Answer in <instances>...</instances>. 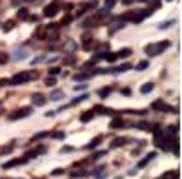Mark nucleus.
Wrapping results in <instances>:
<instances>
[{
    "mask_svg": "<svg viewBox=\"0 0 182 179\" xmlns=\"http://www.w3.org/2000/svg\"><path fill=\"white\" fill-rule=\"evenodd\" d=\"M36 77H38V73H36V71H22V73L13 75V77L9 79V84H13V86L26 84V82H29V81H35Z\"/></svg>",
    "mask_w": 182,
    "mask_h": 179,
    "instance_id": "f257e3e1",
    "label": "nucleus"
},
{
    "mask_svg": "<svg viewBox=\"0 0 182 179\" xmlns=\"http://www.w3.org/2000/svg\"><path fill=\"white\" fill-rule=\"evenodd\" d=\"M170 46H171L170 40H160V42H157V44H148V46H146V55H149V57L160 55V53H164Z\"/></svg>",
    "mask_w": 182,
    "mask_h": 179,
    "instance_id": "f03ea898",
    "label": "nucleus"
},
{
    "mask_svg": "<svg viewBox=\"0 0 182 179\" xmlns=\"http://www.w3.org/2000/svg\"><path fill=\"white\" fill-rule=\"evenodd\" d=\"M29 115H31V108H29V106H26V108L15 110L13 113H9V115H7V119H9V121H16V119H24V117H29Z\"/></svg>",
    "mask_w": 182,
    "mask_h": 179,
    "instance_id": "7ed1b4c3",
    "label": "nucleus"
},
{
    "mask_svg": "<svg viewBox=\"0 0 182 179\" xmlns=\"http://www.w3.org/2000/svg\"><path fill=\"white\" fill-rule=\"evenodd\" d=\"M58 9H60V2H58V0H53L51 4H47V5L44 7V15H46V16H55V15L58 13Z\"/></svg>",
    "mask_w": 182,
    "mask_h": 179,
    "instance_id": "20e7f679",
    "label": "nucleus"
},
{
    "mask_svg": "<svg viewBox=\"0 0 182 179\" xmlns=\"http://www.w3.org/2000/svg\"><path fill=\"white\" fill-rule=\"evenodd\" d=\"M151 108H153V110H157V112H164V113H166V112H175V108H173V106H170V104H166L162 99L155 101V102L151 104Z\"/></svg>",
    "mask_w": 182,
    "mask_h": 179,
    "instance_id": "39448f33",
    "label": "nucleus"
},
{
    "mask_svg": "<svg viewBox=\"0 0 182 179\" xmlns=\"http://www.w3.org/2000/svg\"><path fill=\"white\" fill-rule=\"evenodd\" d=\"M26 163H27V159H26V157H20V159H11V161H7V163H4V165H2V170H9V168H13V166L26 165Z\"/></svg>",
    "mask_w": 182,
    "mask_h": 179,
    "instance_id": "423d86ee",
    "label": "nucleus"
},
{
    "mask_svg": "<svg viewBox=\"0 0 182 179\" xmlns=\"http://www.w3.org/2000/svg\"><path fill=\"white\" fill-rule=\"evenodd\" d=\"M155 157H157V152H149V154H148V156H146V157H144V159L139 163V165H137V170H140V168L148 166V165H149V161H153Z\"/></svg>",
    "mask_w": 182,
    "mask_h": 179,
    "instance_id": "0eeeda50",
    "label": "nucleus"
},
{
    "mask_svg": "<svg viewBox=\"0 0 182 179\" xmlns=\"http://www.w3.org/2000/svg\"><path fill=\"white\" fill-rule=\"evenodd\" d=\"M31 104H33V106H44V104H46V97H44L42 93H35V95L31 97Z\"/></svg>",
    "mask_w": 182,
    "mask_h": 179,
    "instance_id": "6e6552de",
    "label": "nucleus"
},
{
    "mask_svg": "<svg viewBox=\"0 0 182 179\" xmlns=\"http://www.w3.org/2000/svg\"><path fill=\"white\" fill-rule=\"evenodd\" d=\"M124 126H126L124 119H122L120 115H115L113 121H111V128H113V130H120V128H124Z\"/></svg>",
    "mask_w": 182,
    "mask_h": 179,
    "instance_id": "1a4fd4ad",
    "label": "nucleus"
},
{
    "mask_svg": "<svg viewBox=\"0 0 182 179\" xmlns=\"http://www.w3.org/2000/svg\"><path fill=\"white\" fill-rule=\"evenodd\" d=\"M111 91H113L111 86H104V88L98 90V97H100V99H108V97L111 95Z\"/></svg>",
    "mask_w": 182,
    "mask_h": 179,
    "instance_id": "9d476101",
    "label": "nucleus"
},
{
    "mask_svg": "<svg viewBox=\"0 0 182 179\" xmlns=\"http://www.w3.org/2000/svg\"><path fill=\"white\" fill-rule=\"evenodd\" d=\"M93 115H95V112H93V110H88L86 113H82V115H80V123H84V124H86V123H89V121L93 119Z\"/></svg>",
    "mask_w": 182,
    "mask_h": 179,
    "instance_id": "9b49d317",
    "label": "nucleus"
},
{
    "mask_svg": "<svg viewBox=\"0 0 182 179\" xmlns=\"http://www.w3.org/2000/svg\"><path fill=\"white\" fill-rule=\"evenodd\" d=\"M95 75V71H91V73H77L75 75V81L77 82H80V81H88V79H91Z\"/></svg>",
    "mask_w": 182,
    "mask_h": 179,
    "instance_id": "f8f14e48",
    "label": "nucleus"
},
{
    "mask_svg": "<svg viewBox=\"0 0 182 179\" xmlns=\"http://www.w3.org/2000/svg\"><path fill=\"white\" fill-rule=\"evenodd\" d=\"M153 88H155V84H153V82H146V84H142V86H140V93H144V95H146V93H151V91H153Z\"/></svg>",
    "mask_w": 182,
    "mask_h": 179,
    "instance_id": "ddd939ff",
    "label": "nucleus"
},
{
    "mask_svg": "<svg viewBox=\"0 0 182 179\" xmlns=\"http://www.w3.org/2000/svg\"><path fill=\"white\" fill-rule=\"evenodd\" d=\"M128 143V139L126 137H117V139H113V143H111V148H118V146H124Z\"/></svg>",
    "mask_w": 182,
    "mask_h": 179,
    "instance_id": "4468645a",
    "label": "nucleus"
},
{
    "mask_svg": "<svg viewBox=\"0 0 182 179\" xmlns=\"http://www.w3.org/2000/svg\"><path fill=\"white\" fill-rule=\"evenodd\" d=\"M131 55V48H122L120 51H117V57L118 59H128Z\"/></svg>",
    "mask_w": 182,
    "mask_h": 179,
    "instance_id": "2eb2a0df",
    "label": "nucleus"
},
{
    "mask_svg": "<svg viewBox=\"0 0 182 179\" xmlns=\"http://www.w3.org/2000/svg\"><path fill=\"white\" fill-rule=\"evenodd\" d=\"M13 59H16V60H24V59H27V51H26V49H16L15 55H13Z\"/></svg>",
    "mask_w": 182,
    "mask_h": 179,
    "instance_id": "dca6fc26",
    "label": "nucleus"
},
{
    "mask_svg": "<svg viewBox=\"0 0 182 179\" xmlns=\"http://www.w3.org/2000/svg\"><path fill=\"white\" fill-rule=\"evenodd\" d=\"M49 137V132H38L31 137V141H42V139H47Z\"/></svg>",
    "mask_w": 182,
    "mask_h": 179,
    "instance_id": "f3484780",
    "label": "nucleus"
},
{
    "mask_svg": "<svg viewBox=\"0 0 182 179\" xmlns=\"http://www.w3.org/2000/svg\"><path fill=\"white\" fill-rule=\"evenodd\" d=\"M62 97H64V91H60V90H55V91H51V95H49L51 101H60Z\"/></svg>",
    "mask_w": 182,
    "mask_h": 179,
    "instance_id": "a211bd4d",
    "label": "nucleus"
},
{
    "mask_svg": "<svg viewBox=\"0 0 182 179\" xmlns=\"http://www.w3.org/2000/svg\"><path fill=\"white\" fill-rule=\"evenodd\" d=\"M100 143H102V137H95L91 143H88V146H86V148H88V150H93V148H97Z\"/></svg>",
    "mask_w": 182,
    "mask_h": 179,
    "instance_id": "6ab92c4d",
    "label": "nucleus"
},
{
    "mask_svg": "<svg viewBox=\"0 0 182 179\" xmlns=\"http://www.w3.org/2000/svg\"><path fill=\"white\" fill-rule=\"evenodd\" d=\"M86 176H89V172H86V170H73V172H71V177H73V179L86 177Z\"/></svg>",
    "mask_w": 182,
    "mask_h": 179,
    "instance_id": "aec40b11",
    "label": "nucleus"
},
{
    "mask_svg": "<svg viewBox=\"0 0 182 179\" xmlns=\"http://www.w3.org/2000/svg\"><path fill=\"white\" fill-rule=\"evenodd\" d=\"M97 22H98V18H97V16H95V18L91 16V18H88V20H84V24H82V26H84V27H91V26H98Z\"/></svg>",
    "mask_w": 182,
    "mask_h": 179,
    "instance_id": "412c9836",
    "label": "nucleus"
},
{
    "mask_svg": "<svg viewBox=\"0 0 182 179\" xmlns=\"http://www.w3.org/2000/svg\"><path fill=\"white\" fill-rule=\"evenodd\" d=\"M88 99H89V93H82V95H78V97H75L71 104H78V102H84V101H88Z\"/></svg>",
    "mask_w": 182,
    "mask_h": 179,
    "instance_id": "4be33fe9",
    "label": "nucleus"
},
{
    "mask_svg": "<svg viewBox=\"0 0 182 179\" xmlns=\"http://www.w3.org/2000/svg\"><path fill=\"white\" fill-rule=\"evenodd\" d=\"M137 128H139V130H144V132H151V128H153V126H151L149 123L142 121V123H139V124H137Z\"/></svg>",
    "mask_w": 182,
    "mask_h": 179,
    "instance_id": "5701e85b",
    "label": "nucleus"
},
{
    "mask_svg": "<svg viewBox=\"0 0 182 179\" xmlns=\"http://www.w3.org/2000/svg\"><path fill=\"white\" fill-rule=\"evenodd\" d=\"M44 84H46L47 88H53V86L57 84V79H55V77H51V75H47V77H46V81H44Z\"/></svg>",
    "mask_w": 182,
    "mask_h": 179,
    "instance_id": "b1692460",
    "label": "nucleus"
},
{
    "mask_svg": "<svg viewBox=\"0 0 182 179\" xmlns=\"http://www.w3.org/2000/svg\"><path fill=\"white\" fill-rule=\"evenodd\" d=\"M106 154H108L106 150H100V152H93V156H91L89 159H91V161H98V159H100V157H104Z\"/></svg>",
    "mask_w": 182,
    "mask_h": 179,
    "instance_id": "393cba45",
    "label": "nucleus"
},
{
    "mask_svg": "<svg viewBox=\"0 0 182 179\" xmlns=\"http://www.w3.org/2000/svg\"><path fill=\"white\" fill-rule=\"evenodd\" d=\"M177 177H179V172H177V170H171V172H166L160 179H177Z\"/></svg>",
    "mask_w": 182,
    "mask_h": 179,
    "instance_id": "a878e982",
    "label": "nucleus"
},
{
    "mask_svg": "<svg viewBox=\"0 0 182 179\" xmlns=\"http://www.w3.org/2000/svg\"><path fill=\"white\" fill-rule=\"evenodd\" d=\"M173 24H177V20H168V22H162V24H159V29H170Z\"/></svg>",
    "mask_w": 182,
    "mask_h": 179,
    "instance_id": "bb28decb",
    "label": "nucleus"
},
{
    "mask_svg": "<svg viewBox=\"0 0 182 179\" xmlns=\"http://www.w3.org/2000/svg\"><path fill=\"white\" fill-rule=\"evenodd\" d=\"M16 16H18V18H27V16H29V11H27L26 7H22V9L16 11Z\"/></svg>",
    "mask_w": 182,
    "mask_h": 179,
    "instance_id": "cd10ccee",
    "label": "nucleus"
},
{
    "mask_svg": "<svg viewBox=\"0 0 182 179\" xmlns=\"http://www.w3.org/2000/svg\"><path fill=\"white\" fill-rule=\"evenodd\" d=\"M148 66H149V62H148V60H142V62L137 64L135 70H137V71H144V70H148Z\"/></svg>",
    "mask_w": 182,
    "mask_h": 179,
    "instance_id": "c85d7f7f",
    "label": "nucleus"
},
{
    "mask_svg": "<svg viewBox=\"0 0 182 179\" xmlns=\"http://www.w3.org/2000/svg\"><path fill=\"white\" fill-rule=\"evenodd\" d=\"M104 170H106V166H97V168L93 170V176H95V177H102V176H104Z\"/></svg>",
    "mask_w": 182,
    "mask_h": 179,
    "instance_id": "c756f323",
    "label": "nucleus"
},
{
    "mask_svg": "<svg viewBox=\"0 0 182 179\" xmlns=\"http://www.w3.org/2000/svg\"><path fill=\"white\" fill-rule=\"evenodd\" d=\"M62 73V70L58 68V66H53V68H49V75L51 77H57V75H60Z\"/></svg>",
    "mask_w": 182,
    "mask_h": 179,
    "instance_id": "7c9ffc66",
    "label": "nucleus"
},
{
    "mask_svg": "<svg viewBox=\"0 0 182 179\" xmlns=\"http://www.w3.org/2000/svg\"><path fill=\"white\" fill-rule=\"evenodd\" d=\"M51 137L57 139V141H62V139H66V134L64 132H55V134H51Z\"/></svg>",
    "mask_w": 182,
    "mask_h": 179,
    "instance_id": "2f4dec72",
    "label": "nucleus"
},
{
    "mask_svg": "<svg viewBox=\"0 0 182 179\" xmlns=\"http://www.w3.org/2000/svg\"><path fill=\"white\" fill-rule=\"evenodd\" d=\"M13 27H15V22H11V20H7V22L2 26V29H4V31H11Z\"/></svg>",
    "mask_w": 182,
    "mask_h": 179,
    "instance_id": "473e14b6",
    "label": "nucleus"
},
{
    "mask_svg": "<svg viewBox=\"0 0 182 179\" xmlns=\"http://www.w3.org/2000/svg\"><path fill=\"white\" fill-rule=\"evenodd\" d=\"M75 60H77V59H75V55H69V57H66V59H64V66L75 64Z\"/></svg>",
    "mask_w": 182,
    "mask_h": 179,
    "instance_id": "72a5a7b5",
    "label": "nucleus"
},
{
    "mask_svg": "<svg viewBox=\"0 0 182 179\" xmlns=\"http://www.w3.org/2000/svg\"><path fill=\"white\" fill-rule=\"evenodd\" d=\"M115 4H117V0H104V7L106 9H113Z\"/></svg>",
    "mask_w": 182,
    "mask_h": 179,
    "instance_id": "f704fd0d",
    "label": "nucleus"
},
{
    "mask_svg": "<svg viewBox=\"0 0 182 179\" xmlns=\"http://www.w3.org/2000/svg\"><path fill=\"white\" fill-rule=\"evenodd\" d=\"M168 132H170V135H175V134L179 132V126H175V124H171V126L168 128Z\"/></svg>",
    "mask_w": 182,
    "mask_h": 179,
    "instance_id": "c9c22d12",
    "label": "nucleus"
},
{
    "mask_svg": "<svg viewBox=\"0 0 182 179\" xmlns=\"http://www.w3.org/2000/svg\"><path fill=\"white\" fill-rule=\"evenodd\" d=\"M69 152H73V146H64L60 150V154H69Z\"/></svg>",
    "mask_w": 182,
    "mask_h": 179,
    "instance_id": "e433bc0d",
    "label": "nucleus"
},
{
    "mask_svg": "<svg viewBox=\"0 0 182 179\" xmlns=\"http://www.w3.org/2000/svg\"><path fill=\"white\" fill-rule=\"evenodd\" d=\"M42 60H44V57H35V59L31 60V64L35 66V64H38V62H42Z\"/></svg>",
    "mask_w": 182,
    "mask_h": 179,
    "instance_id": "4c0bfd02",
    "label": "nucleus"
},
{
    "mask_svg": "<svg viewBox=\"0 0 182 179\" xmlns=\"http://www.w3.org/2000/svg\"><path fill=\"white\" fill-rule=\"evenodd\" d=\"M73 90H75V91H80V90H86V84H84V82H82V84H77V86H75Z\"/></svg>",
    "mask_w": 182,
    "mask_h": 179,
    "instance_id": "58836bf2",
    "label": "nucleus"
},
{
    "mask_svg": "<svg viewBox=\"0 0 182 179\" xmlns=\"http://www.w3.org/2000/svg\"><path fill=\"white\" fill-rule=\"evenodd\" d=\"M64 174V168H55L53 170V176H62Z\"/></svg>",
    "mask_w": 182,
    "mask_h": 179,
    "instance_id": "ea45409f",
    "label": "nucleus"
},
{
    "mask_svg": "<svg viewBox=\"0 0 182 179\" xmlns=\"http://www.w3.org/2000/svg\"><path fill=\"white\" fill-rule=\"evenodd\" d=\"M120 93H122V95H126V97H129V95H131V90H129V88H124Z\"/></svg>",
    "mask_w": 182,
    "mask_h": 179,
    "instance_id": "a19ab883",
    "label": "nucleus"
},
{
    "mask_svg": "<svg viewBox=\"0 0 182 179\" xmlns=\"http://www.w3.org/2000/svg\"><path fill=\"white\" fill-rule=\"evenodd\" d=\"M7 84H9V79H0V88H4Z\"/></svg>",
    "mask_w": 182,
    "mask_h": 179,
    "instance_id": "79ce46f5",
    "label": "nucleus"
},
{
    "mask_svg": "<svg viewBox=\"0 0 182 179\" xmlns=\"http://www.w3.org/2000/svg\"><path fill=\"white\" fill-rule=\"evenodd\" d=\"M120 2H122V4H124V5H131V4H133V2H135V0H120Z\"/></svg>",
    "mask_w": 182,
    "mask_h": 179,
    "instance_id": "37998d69",
    "label": "nucleus"
},
{
    "mask_svg": "<svg viewBox=\"0 0 182 179\" xmlns=\"http://www.w3.org/2000/svg\"><path fill=\"white\" fill-rule=\"evenodd\" d=\"M57 112H46V117H55Z\"/></svg>",
    "mask_w": 182,
    "mask_h": 179,
    "instance_id": "c03bdc74",
    "label": "nucleus"
},
{
    "mask_svg": "<svg viewBox=\"0 0 182 179\" xmlns=\"http://www.w3.org/2000/svg\"><path fill=\"white\" fill-rule=\"evenodd\" d=\"M137 2H148V0H137Z\"/></svg>",
    "mask_w": 182,
    "mask_h": 179,
    "instance_id": "a18cd8bd",
    "label": "nucleus"
},
{
    "mask_svg": "<svg viewBox=\"0 0 182 179\" xmlns=\"http://www.w3.org/2000/svg\"><path fill=\"white\" fill-rule=\"evenodd\" d=\"M24 2H33V0H24Z\"/></svg>",
    "mask_w": 182,
    "mask_h": 179,
    "instance_id": "49530a36",
    "label": "nucleus"
},
{
    "mask_svg": "<svg viewBox=\"0 0 182 179\" xmlns=\"http://www.w3.org/2000/svg\"><path fill=\"white\" fill-rule=\"evenodd\" d=\"M168 2H171V0H168Z\"/></svg>",
    "mask_w": 182,
    "mask_h": 179,
    "instance_id": "de8ad7c7",
    "label": "nucleus"
}]
</instances>
